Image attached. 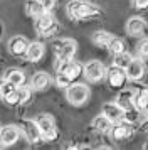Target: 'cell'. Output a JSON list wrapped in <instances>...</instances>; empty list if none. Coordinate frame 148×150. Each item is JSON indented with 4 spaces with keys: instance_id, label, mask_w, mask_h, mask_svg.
<instances>
[{
    "instance_id": "cell-1",
    "label": "cell",
    "mask_w": 148,
    "mask_h": 150,
    "mask_svg": "<svg viewBox=\"0 0 148 150\" xmlns=\"http://www.w3.org/2000/svg\"><path fill=\"white\" fill-rule=\"evenodd\" d=\"M67 15L73 19V21H87V19H93L96 15H99V8L89 4V2H84V0H71L67 4Z\"/></svg>"
},
{
    "instance_id": "cell-6",
    "label": "cell",
    "mask_w": 148,
    "mask_h": 150,
    "mask_svg": "<svg viewBox=\"0 0 148 150\" xmlns=\"http://www.w3.org/2000/svg\"><path fill=\"white\" fill-rule=\"evenodd\" d=\"M34 21H35V30H37L40 35H46V37L47 35H52L54 32L59 29L57 22H56V19L51 15V12H44V14H40L39 17H35Z\"/></svg>"
},
{
    "instance_id": "cell-4",
    "label": "cell",
    "mask_w": 148,
    "mask_h": 150,
    "mask_svg": "<svg viewBox=\"0 0 148 150\" xmlns=\"http://www.w3.org/2000/svg\"><path fill=\"white\" fill-rule=\"evenodd\" d=\"M82 74L86 76L87 81L98 83V81H101V79L106 78V66L101 61H98V59L87 61L86 64L82 66Z\"/></svg>"
},
{
    "instance_id": "cell-17",
    "label": "cell",
    "mask_w": 148,
    "mask_h": 150,
    "mask_svg": "<svg viewBox=\"0 0 148 150\" xmlns=\"http://www.w3.org/2000/svg\"><path fill=\"white\" fill-rule=\"evenodd\" d=\"M135 89H130V88H121L118 96H116V103L120 105L123 110H130L135 106Z\"/></svg>"
},
{
    "instance_id": "cell-32",
    "label": "cell",
    "mask_w": 148,
    "mask_h": 150,
    "mask_svg": "<svg viewBox=\"0 0 148 150\" xmlns=\"http://www.w3.org/2000/svg\"><path fill=\"white\" fill-rule=\"evenodd\" d=\"M133 5L136 8H148V0H133Z\"/></svg>"
},
{
    "instance_id": "cell-25",
    "label": "cell",
    "mask_w": 148,
    "mask_h": 150,
    "mask_svg": "<svg viewBox=\"0 0 148 150\" xmlns=\"http://www.w3.org/2000/svg\"><path fill=\"white\" fill-rule=\"evenodd\" d=\"M131 54L130 52H126V51H123V52H120V54H114L113 56V64L114 66H118V68H123L126 69V66L131 62Z\"/></svg>"
},
{
    "instance_id": "cell-10",
    "label": "cell",
    "mask_w": 148,
    "mask_h": 150,
    "mask_svg": "<svg viewBox=\"0 0 148 150\" xmlns=\"http://www.w3.org/2000/svg\"><path fill=\"white\" fill-rule=\"evenodd\" d=\"M20 132H22V135L27 138L29 143H37L40 138H42L40 128L37 127L35 120H25V122L20 125Z\"/></svg>"
},
{
    "instance_id": "cell-21",
    "label": "cell",
    "mask_w": 148,
    "mask_h": 150,
    "mask_svg": "<svg viewBox=\"0 0 148 150\" xmlns=\"http://www.w3.org/2000/svg\"><path fill=\"white\" fill-rule=\"evenodd\" d=\"M5 79L10 81L12 84H15L17 88L22 86V84H25V74H24V71H20V69H10V71H7Z\"/></svg>"
},
{
    "instance_id": "cell-11",
    "label": "cell",
    "mask_w": 148,
    "mask_h": 150,
    "mask_svg": "<svg viewBox=\"0 0 148 150\" xmlns=\"http://www.w3.org/2000/svg\"><path fill=\"white\" fill-rule=\"evenodd\" d=\"M101 113H103L104 116H108V118H109L113 123H116V122H121V120H123L125 110L121 108L116 101H108V103H104V105H103Z\"/></svg>"
},
{
    "instance_id": "cell-30",
    "label": "cell",
    "mask_w": 148,
    "mask_h": 150,
    "mask_svg": "<svg viewBox=\"0 0 148 150\" xmlns=\"http://www.w3.org/2000/svg\"><path fill=\"white\" fill-rule=\"evenodd\" d=\"M4 101H5L7 105H19V95H17V89L12 91L10 95H7L5 98H4Z\"/></svg>"
},
{
    "instance_id": "cell-13",
    "label": "cell",
    "mask_w": 148,
    "mask_h": 150,
    "mask_svg": "<svg viewBox=\"0 0 148 150\" xmlns=\"http://www.w3.org/2000/svg\"><path fill=\"white\" fill-rule=\"evenodd\" d=\"M27 47H29V41L24 35H13L12 39L8 41V51H10V54L17 56V57L25 56Z\"/></svg>"
},
{
    "instance_id": "cell-8",
    "label": "cell",
    "mask_w": 148,
    "mask_h": 150,
    "mask_svg": "<svg viewBox=\"0 0 148 150\" xmlns=\"http://www.w3.org/2000/svg\"><path fill=\"white\" fill-rule=\"evenodd\" d=\"M109 135H111L113 142H125V140H128L133 135V127H131V123H126L123 120L116 122L113 123V127L109 130Z\"/></svg>"
},
{
    "instance_id": "cell-31",
    "label": "cell",
    "mask_w": 148,
    "mask_h": 150,
    "mask_svg": "<svg viewBox=\"0 0 148 150\" xmlns=\"http://www.w3.org/2000/svg\"><path fill=\"white\" fill-rule=\"evenodd\" d=\"M42 8L46 10V12H51L54 7H56V0H39Z\"/></svg>"
},
{
    "instance_id": "cell-7",
    "label": "cell",
    "mask_w": 148,
    "mask_h": 150,
    "mask_svg": "<svg viewBox=\"0 0 148 150\" xmlns=\"http://www.w3.org/2000/svg\"><path fill=\"white\" fill-rule=\"evenodd\" d=\"M20 135H22V132H20L19 125H5L0 128V145L10 147V145L19 142Z\"/></svg>"
},
{
    "instance_id": "cell-15",
    "label": "cell",
    "mask_w": 148,
    "mask_h": 150,
    "mask_svg": "<svg viewBox=\"0 0 148 150\" xmlns=\"http://www.w3.org/2000/svg\"><path fill=\"white\" fill-rule=\"evenodd\" d=\"M145 30H147V22L143 21L141 17L135 15V17H131V19H128L126 32L130 35H133V37H140V35L145 34Z\"/></svg>"
},
{
    "instance_id": "cell-26",
    "label": "cell",
    "mask_w": 148,
    "mask_h": 150,
    "mask_svg": "<svg viewBox=\"0 0 148 150\" xmlns=\"http://www.w3.org/2000/svg\"><path fill=\"white\" fill-rule=\"evenodd\" d=\"M15 89H17V86L12 84L10 81H7L5 78H4V79H0V98H2V100H4L7 95H10L12 91H15Z\"/></svg>"
},
{
    "instance_id": "cell-12",
    "label": "cell",
    "mask_w": 148,
    "mask_h": 150,
    "mask_svg": "<svg viewBox=\"0 0 148 150\" xmlns=\"http://www.w3.org/2000/svg\"><path fill=\"white\" fill-rule=\"evenodd\" d=\"M57 71H62L64 74L71 79V81H76L78 78H79L81 74H82V66H81L79 62L73 61V59H69V61H64L62 64H61L59 68H57Z\"/></svg>"
},
{
    "instance_id": "cell-3",
    "label": "cell",
    "mask_w": 148,
    "mask_h": 150,
    "mask_svg": "<svg viewBox=\"0 0 148 150\" xmlns=\"http://www.w3.org/2000/svg\"><path fill=\"white\" fill-rule=\"evenodd\" d=\"M91 91L87 88V84L84 83H71L66 88V100L73 106H81L89 100Z\"/></svg>"
},
{
    "instance_id": "cell-16",
    "label": "cell",
    "mask_w": 148,
    "mask_h": 150,
    "mask_svg": "<svg viewBox=\"0 0 148 150\" xmlns=\"http://www.w3.org/2000/svg\"><path fill=\"white\" fill-rule=\"evenodd\" d=\"M51 83H52V79L46 71H37L30 79V88H32V91H42V89L49 88Z\"/></svg>"
},
{
    "instance_id": "cell-2",
    "label": "cell",
    "mask_w": 148,
    "mask_h": 150,
    "mask_svg": "<svg viewBox=\"0 0 148 150\" xmlns=\"http://www.w3.org/2000/svg\"><path fill=\"white\" fill-rule=\"evenodd\" d=\"M52 49L56 54V69H57L59 64L74 57L76 51H78V44L73 39H59V41L52 42Z\"/></svg>"
},
{
    "instance_id": "cell-18",
    "label": "cell",
    "mask_w": 148,
    "mask_h": 150,
    "mask_svg": "<svg viewBox=\"0 0 148 150\" xmlns=\"http://www.w3.org/2000/svg\"><path fill=\"white\" fill-rule=\"evenodd\" d=\"M44 54H46V46L42 42H29V47H27V52H25L27 61L37 62L44 57Z\"/></svg>"
},
{
    "instance_id": "cell-14",
    "label": "cell",
    "mask_w": 148,
    "mask_h": 150,
    "mask_svg": "<svg viewBox=\"0 0 148 150\" xmlns=\"http://www.w3.org/2000/svg\"><path fill=\"white\" fill-rule=\"evenodd\" d=\"M125 73H126L128 79H131V81H138V79H141L143 74H145V64H143L141 59H135L133 57L131 62L126 66Z\"/></svg>"
},
{
    "instance_id": "cell-23",
    "label": "cell",
    "mask_w": 148,
    "mask_h": 150,
    "mask_svg": "<svg viewBox=\"0 0 148 150\" xmlns=\"http://www.w3.org/2000/svg\"><path fill=\"white\" fill-rule=\"evenodd\" d=\"M111 37H113V34L108 32V30H96L91 39H93V42L96 44V46H99V47H106L108 42L111 41Z\"/></svg>"
},
{
    "instance_id": "cell-5",
    "label": "cell",
    "mask_w": 148,
    "mask_h": 150,
    "mask_svg": "<svg viewBox=\"0 0 148 150\" xmlns=\"http://www.w3.org/2000/svg\"><path fill=\"white\" fill-rule=\"evenodd\" d=\"M35 123L40 128V133H42V138L44 140H56L57 138V128H56V122L51 115L47 113H40L37 118H35Z\"/></svg>"
},
{
    "instance_id": "cell-24",
    "label": "cell",
    "mask_w": 148,
    "mask_h": 150,
    "mask_svg": "<svg viewBox=\"0 0 148 150\" xmlns=\"http://www.w3.org/2000/svg\"><path fill=\"white\" fill-rule=\"evenodd\" d=\"M108 51H109V52H111V54H120V52H123V51H126V46H125V41H123V39H120V37H111V41L108 42Z\"/></svg>"
},
{
    "instance_id": "cell-27",
    "label": "cell",
    "mask_w": 148,
    "mask_h": 150,
    "mask_svg": "<svg viewBox=\"0 0 148 150\" xmlns=\"http://www.w3.org/2000/svg\"><path fill=\"white\" fill-rule=\"evenodd\" d=\"M17 95H19V105L22 103H27L30 100V95H32V88H27V86H19L17 88Z\"/></svg>"
},
{
    "instance_id": "cell-9",
    "label": "cell",
    "mask_w": 148,
    "mask_h": 150,
    "mask_svg": "<svg viewBox=\"0 0 148 150\" xmlns=\"http://www.w3.org/2000/svg\"><path fill=\"white\" fill-rule=\"evenodd\" d=\"M106 79H108V84L114 89H121L126 83V73L123 68H118V66H111L109 69H106Z\"/></svg>"
},
{
    "instance_id": "cell-22",
    "label": "cell",
    "mask_w": 148,
    "mask_h": 150,
    "mask_svg": "<svg viewBox=\"0 0 148 150\" xmlns=\"http://www.w3.org/2000/svg\"><path fill=\"white\" fill-rule=\"evenodd\" d=\"M25 12H27V15H30L32 19H35V17H39L40 14H44L46 10L42 8L39 0H27L25 2Z\"/></svg>"
},
{
    "instance_id": "cell-28",
    "label": "cell",
    "mask_w": 148,
    "mask_h": 150,
    "mask_svg": "<svg viewBox=\"0 0 148 150\" xmlns=\"http://www.w3.org/2000/svg\"><path fill=\"white\" fill-rule=\"evenodd\" d=\"M71 83H73V81H71V79H69V78H67L64 73H62V71H57V74H56V84H57L59 88L66 89L67 86L71 84Z\"/></svg>"
},
{
    "instance_id": "cell-19",
    "label": "cell",
    "mask_w": 148,
    "mask_h": 150,
    "mask_svg": "<svg viewBox=\"0 0 148 150\" xmlns=\"http://www.w3.org/2000/svg\"><path fill=\"white\" fill-rule=\"evenodd\" d=\"M91 125H93V128L96 130V132H99V133H109V130L113 127V122H111L108 116H104L101 113V115H98L94 118Z\"/></svg>"
},
{
    "instance_id": "cell-20",
    "label": "cell",
    "mask_w": 148,
    "mask_h": 150,
    "mask_svg": "<svg viewBox=\"0 0 148 150\" xmlns=\"http://www.w3.org/2000/svg\"><path fill=\"white\" fill-rule=\"evenodd\" d=\"M135 108L140 113H143L148 108V88H141L135 93Z\"/></svg>"
},
{
    "instance_id": "cell-29",
    "label": "cell",
    "mask_w": 148,
    "mask_h": 150,
    "mask_svg": "<svg viewBox=\"0 0 148 150\" xmlns=\"http://www.w3.org/2000/svg\"><path fill=\"white\" fill-rule=\"evenodd\" d=\"M136 51L141 57H148V37H141L140 42L136 44Z\"/></svg>"
}]
</instances>
